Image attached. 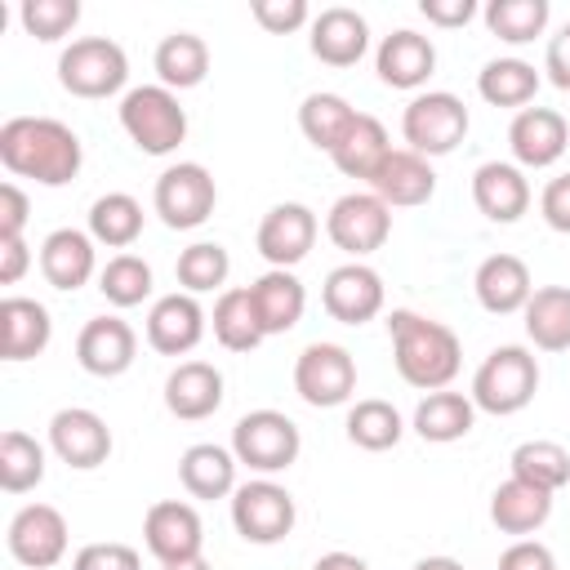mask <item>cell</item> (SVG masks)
I'll return each mask as SVG.
<instances>
[{
    "label": "cell",
    "instance_id": "obj_40",
    "mask_svg": "<svg viewBox=\"0 0 570 570\" xmlns=\"http://www.w3.org/2000/svg\"><path fill=\"white\" fill-rule=\"evenodd\" d=\"M508 463H512V476H517V481L539 485V490H548V494H557V490L570 481V454H566V445H557V441H521Z\"/></svg>",
    "mask_w": 570,
    "mask_h": 570
},
{
    "label": "cell",
    "instance_id": "obj_35",
    "mask_svg": "<svg viewBox=\"0 0 570 570\" xmlns=\"http://www.w3.org/2000/svg\"><path fill=\"white\" fill-rule=\"evenodd\" d=\"M476 94L490 107H521L525 111V102H534V94H539V71L525 58H494L481 67Z\"/></svg>",
    "mask_w": 570,
    "mask_h": 570
},
{
    "label": "cell",
    "instance_id": "obj_42",
    "mask_svg": "<svg viewBox=\"0 0 570 570\" xmlns=\"http://www.w3.org/2000/svg\"><path fill=\"white\" fill-rule=\"evenodd\" d=\"M485 27L508 45H525L548 27V0H490Z\"/></svg>",
    "mask_w": 570,
    "mask_h": 570
},
{
    "label": "cell",
    "instance_id": "obj_26",
    "mask_svg": "<svg viewBox=\"0 0 570 570\" xmlns=\"http://www.w3.org/2000/svg\"><path fill=\"white\" fill-rule=\"evenodd\" d=\"M476 298L485 312L494 316H508V312H525L534 285H530V267L517 258V254H490L481 267H476Z\"/></svg>",
    "mask_w": 570,
    "mask_h": 570
},
{
    "label": "cell",
    "instance_id": "obj_18",
    "mask_svg": "<svg viewBox=\"0 0 570 570\" xmlns=\"http://www.w3.org/2000/svg\"><path fill=\"white\" fill-rule=\"evenodd\" d=\"M508 147L517 156V165L525 169H548L561 160V151L570 147V125L561 111L552 107H525L517 111V120L508 125Z\"/></svg>",
    "mask_w": 570,
    "mask_h": 570
},
{
    "label": "cell",
    "instance_id": "obj_55",
    "mask_svg": "<svg viewBox=\"0 0 570 570\" xmlns=\"http://www.w3.org/2000/svg\"><path fill=\"white\" fill-rule=\"evenodd\" d=\"M414 570H463V561H454V557H423Z\"/></svg>",
    "mask_w": 570,
    "mask_h": 570
},
{
    "label": "cell",
    "instance_id": "obj_8",
    "mask_svg": "<svg viewBox=\"0 0 570 570\" xmlns=\"http://www.w3.org/2000/svg\"><path fill=\"white\" fill-rule=\"evenodd\" d=\"M156 214L165 227L174 232H191L200 227L209 214H214V200H218V187H214V174L196 160H178L169 165L160 178H156Z\"/></svg>",
    "mask_w": 570,
    "mask_h": 570
},
{
    "label": "cell",
    "instance_id": "obj_41",
    "mask_svg": "<svg viewBox=\"0 0 570 570\" xmlns=\"http://www.w3.org/2000/svg\"><path fill=\"white\" fill-rule=\"evenodd\" d=\"M401 432H405V423H401V414H396L392 401L370 396V401H356L347 410V441L361 445V450H374V454L379 450H392L401 441Z\"/></svg>",
    "mask_w": 570,
    "mask_h": 570
},
{
    "label": "cell",
    "instance_id": "obj_32",
    "mask_svg": "<svg viewBox=\"0 0 570 570\" xmlns=\"http://www.w3.org/2000/svg\"><path fill=\"white\" fill-rule=\"evenodd\" d=\"M472 419H476L472 396L441 387V392H428V396L419 401V410H414V432H419L423 441L450 445V441H459V436L472 432Z\"/></svg>",
    "mask_w": 570,
    "mask_h": 570
},
{
    "label": "cell",
    "instance_id": "obj_45",
    "mask_svg": "<svg viewBox=\"0 0 570 570\" xmlns=\"http://www.w3.org/2000/svg\"><path fill=\"white\" fill-rule=\"evenodd\" d=\"M18 22L36 40H62L80 22V0H22Z\"/></svg>",
    "mask_w": 570,
    "mask_h": 570
},
{
    "label": "cell",
    "instance_id": "obj_31",
    "mask_svg": "<svg viewBox=\"0 0 570 570\" xmlns=\"http://www.w3.org/2000/svg\"><path fill=\"white\" fill-rule=\"evenodd\" d=\"M151 62L165 89H196L209 76V45L196 31H174L156 45Z\"/></svg>",
    "mask_w": 570,
    "mask_h": 570
},
{
    "label": "cell",
    "instance_id": "obj_17",
    "mask_svg": "<svg viewBox=\"0 0 570 570\" xmlns=\"http://www.w3.org/2000/svg\"><path fill=\"white\" fill-rule=\"evenodd\" d=\"M138 356V334L129 330V321L120 316H94L85 321L80 338H76V361L85 374L94 379H116L134 365Z\"/></svg>",
    "mask_w": 570,
    "mask_h": 570
},
{
    "label": "cell",
    "instance_id": "obj_20",
    "mask_svg": "<svg viewBox=\"0 0 570 570\" xmlns=\"http://www.w3.org/2000/svg\"><path fill=\"white\" fill-rule=\"evenodd\" d=\"M370 191H374L387 209H410V205L432 200L436 174H432L428 156H419V151H410V147H392V151L383 156V165L374 169Z\"/></svg>",
    "mask_w": 570,
    "mask_h": 570
},
{
    "label": "cell",
    "instance_id": "obj_15",
    "mask_svg": "<svg viewBox=\"0 0 570 570\" xmlns=\"http://www.w3.org/2000/svg\"><path fill=\"white\" fill-rule=\"evenodd\" d=\"M316 245V214L298 200H285V205H272L258 223V254L272 263V267H294L312 254Z\"/></svg>",
    "mask_w": 570,
    "mask_h": 570
},
{
    "label": "cell",
    "instance_id": "obj_54",
    "mask_svg": "<svg viewBox=\"0 0 570 570\" xmlns=\"http://www.w3.org/2000/svg\"><path fill=\"white\" fill-rule=\"evenodd\" d=\"M312 570H370V566L361 557H352V552H325V557H316Z\"/></svg>",
    "mask_w": 570,
    "mask_h": 570
},
{
    "label": "cell",
    "instance_id": "obj_7",
    "mask_svg": "<svg viewBox=\"0 0 570 570\" xmlns=\"http://www.w3.org/2000/svg\"><path fill=\"white\" fill-rule=\"evenodd\" d=\"M401 134H405L410 151L445 156L468 138V107H463V98H454L445 89L419 94V98H410V107L401 116Z\"/></svg>",
    "mask_w": 570,
    "mask_h": 570
},
{
    "label": "cell",
    "instance_id": "obj_28",
    "mask_svg": "<svg viewBox=\"0 0 570 570\" xmlns=\"http://www.w3.org/2000/svg\"><path fill=\"white\" fill-rule=\"evenodd\" d=\"M40 272L53 289H80L94 276V236L76 232V227H58L45 236L40 245Z\"/></svg>",
    "mask_w": 570,
    "mask_h": 570
},
{
    "label": "cell",
    "instance_id": "obj_29",
    "mask_svg": "<svg viewBox=\"0 0 570 570\" xmlns=\"http://www.w3.org/2000/svg\"><path fill=\"white\" fill-rule=\"evenodd\" d=\"M178 481L191 499H227L236 494V454L214 441L187 445L178 459Z\"/></svg>",
    "mask_w": 570,
    "mask_h": 570
},
{
    "label": "cell",
    "instance_id": "obj_1",
    "mask_svg": "<svg viewBox=\"0 0 570 570\" xmlns=\"http://www.w3.org/2000/svg\"><path fill=\"white\" fill-rule=\"evenodd\" d=\"M85 147L71 125L53 116H13L0 125V165L13 178H36L40 187H62L80 174Z\"/></svg>",
    "mask_w": 570,
    "mask_h": 570
},
{
    "label": "cell",
    "instance_id": "obj_21",
    "mask_svg": "<svg viewBox=\"0 0 570 570\" xmlns=\"http://www.w3.org/2000/svg\"><path fill=\"white\" fill-rule=\"evenodd\" d=\"M307 45H312V53H316L325 67H352V62H361L365 49H370V27H365V18H361L356 9L330 4V9H321V13L312 18Z\"/></svg>",
    "mask_w": 570,
    "mask_h": 570
},
{
    "label": "cell",
    "instance_id": "obj_33",
    "mask_svg": "<svg viewBox=\"0 0 570 570\" xmlns=\"http://www.w3.org/2000/svg\"><path fill=\"white\" fill-rule=\"evenodd\" d=\"M525 334L539 352L570 347V285H543L525 303Z\"/></svg>",
    "mask_w": 570,
    "mask_h": 570
},
{
    "label": "cell",
    "instance_id": "obj_16",
    "mask_svg": "<svg viewBox=\"0 0 570 570\" xmlns=\"http://www.w3.org/2000/svg\"><path fill=\"white\" fill-rule=\"evenodd\" d=\"M49 445H53V454L67 468L89 472V468L107 463V454H111V428L94 410L71 405V410H58L49 419Z\"/></svg>",
    "mask_w": 570,
    "mask_h": 570
},
{
    "label": "cell",
    "instance_id": "obj_6",
    "mask_svg": "<svg viewBox=\"0 0 570 570\" xmlns=\"http://www.w3.org/2000/svg\"><path fill=\"white\" fill-rule=\"evenodd\" d=\"M298 450H303V436L294 419L281 410H249L232 428V454L254 472H285L298 459Z\"/></svg>",
    "mask_w": 570,
    "mask_h": 570
},
{
    "label": "cell",
    "instance_id": "obj_47",
    "mask_svg": "<svg viewBox=\"0 0 570 570\" xmlns=\"http://www.w3.org/2000/svg\"><path fill=\"white\" fill-rule=\"evenodd\" d=\"M71 570H142V557H138V548L107 539V543H85L76 552Z\"/></svg>",
    "mask_w": 570,
    "mask_h": 570
},
{
    "label": "cell",
    "instance_id": "obj_10",
    "mask_svg": "<svg viewBox=\"0 0 570 570\" xmlns=\"http://www.w3.org/2000/svg\"><path fill=\"white\" fill-rule=\"evenodd\" d=\"M294 392L316 405V410H330V405H343L352 392H356V361L347 347L338 343H307L294 361Z\"/></svg>",
    "mask_w": 570,
    "mask_h": 570
},
{
    "label": "cell",
    "instance_id": "obj_4",
    "mask_svg": "<svg viewBox=\"0 0 570 570\" xmlns=\"http://www.w3.org/2000/svg\"><path fill=\"white\" fill-rule=\"evenodd\" d=\"M534 392H539V361L517 343L494 347L472 374V405L485 414H517L534 401Z\"/></svg>",
    "mask_w": 570,
    "mask_h": 570
},
{
    "label": "cell",
    "instance_id": "obj_3",
    "mask_svg": "<svg viewBox=\"0 0 570 570\" xmlns=\"http://www.w3.org/2000/svg\"><path fill=\"white\" fill-rule=\"evenodd\" d=\"M120 125L147 156H169L187 138V111L174 89L165 85H138L120 98Z\"/></svg>",
    "mask_w": 570,
    "mask_h": 570
},
{
    "label": "cell",
    "instance_id": "obj_34",
    "mask_svg": "<svg viewBox=\"0 0 570 570\" xmlns=\"http://www.w3.org/2000/svg\"><path fill=\"white\" fill-rule=\"evenodd\" d=\"M392 151V142H387V129H383V120H374V116H365V111H356V120H352V129L343 134V142L330 151V160L347 174V178H374V169L383 165V156Z\"/></svg>",
    "mask_w": 570,
    "mask_h": 570
},
{
    "label": "cell",
    "instance_id": "obj_2",
    "mask_svg": "<svg viewBox=\"0 0 570 570\" xmlns=\"http://www.w3.org/2000/svg\"><path fill=\"white\" fill-rule=\"evenodd\" d=\"M387 334H392L396 374H401L410 387H423V392L450 387V379H454L459 365H463V347H459V334H454L450 325L401 307V312L387 316Z\"/></svg>",
    "mask_w": 570,
    "mask_h": 570
},
{
    "label": "cell",
    "instance_id": "obj_9",
    "mask_svg": "<svg viewBox=\"0 0 570 570\" xmlns=\"http://www.w3.org/2000/svg\"><path fill=\"white\" fill-rule=\"evenodd\" d=\"M325 232H330V240H334L343 254H352V263H356V258L383 249V240L392 236V209H387L374 191H347V196H338V200L330 205Z\"/></svg>",
    "mask_w": 570,
    "mask_h": 570
},
{
    "label": "cell",
    "instance_id": "obj_52",
    "mask_svg": "<svg viewBox=\"0 0 570 570\" xmlns=\"http://www.w3.org/2000/svg\"><path fill=\"white\" fill-rule=\"evenodd\" d=\"M27 267H31L27 240L22 236H0V285H18Z\"/></svg>",
    "mask_w": 570,
    "mask_h": 570
},
{
    "label": "cell",
    "instance_id": "obj_30",
    "mask_svg": "<svg viewBox=\"0 0 570 570\" xmlns=\"http://www.w3.org/2000/svg\"><path fill=\"white\" fill-rule=\"evenodd\" d=\"M552 517V494L539 485H525L517 476H508L494 494H490V521L503 534H534L543 521Z\"/></svg>",
    "mask_w": 570,
    "mask_h": 570
},
{
    "label": "cell",
    "instance_id": "obj_27",
    "mask_svg": "<svg viewBox=\"0 0 570 570\" xmlns=\"http://www.w3.org/2000/svg\"><path fill=\"white\" fill-rule=\"evenodd\" d=\"M249 298H254V312H258V325L263 334H285L303 321V307H307V289L294 272L285 267H272L263 272L254 285H249Z\"/></svg>",
    "mask_w": 570,
    "mask_h": 570
},
{
    "label": "cell",
    "instance_id": "obj_37",
    "mask_svg": "<svg viewBox=\"0 0 570 570\" xmlns=\"http://www.w3.org/2000/svg\"><path fill=\"white\" fill-rule=\"evenodd\" d=\"M214 338L227 352H254L267 338L263 325H258V312H254L249 289H223L218 294V303H214Z\"/></svg>",
    "mask_w": 570,
    "mask_h": 570
},
{
    "label": "cell",
    "instance_id": "obj_25",
    "mask_svg": "<svg viewBox=\"0 0 570 570\" xmlns=\"http://www.w3.org/2000/svg\"><path fill=\"white\" fill-rule=\"evenodd\" d=\"M223 405V374L209 361H183L169 379H165V410L174 419H209Z\"/></svg>",
    "mask_w": 570,
    "mask_h": 570
},
{
    "label": "cell",
    "instance_id": "obj_48",
    "mask_svg": "<svg viewBox=\"0 0 570 570\" xmlns=\"http://www.w3.org/2000/svg\"><path fill=\"white\" fill-rule=\"evenodd\" d=\"M499 570H557V557L548 543L539 539H517L503 557H499Z\"/></svg>",
    "mask_w": 570,
    "mask_h": 570
},
{
    "label": "cell",
    "instance_id": "obj_19",
    "mask_svg": "<svg viewBox=\"0 0 570 570\" xmlns=\"http://www.w3.org/2000/svg\"><path fill=\"white\" fill-rule=\"evenodd\" d=\"M205 334V307L196 303V294L174 289L165 298L151 303L147 312V343L160 356H187Z\"/></svg>",
    "mask_w": 570,
    "mask_h": 570
},
{
    "label": "cell",
    "instance_id": "obj_53",
    "mask_svg": "<svg viewBox=\"0 0 570 570\" xmlns=\"http://www.w3.org/2000/svg\"><path fill=\"white\" fill-rule=\"evenodd\" d=\"M419 13H423L428 22H436V27H463V22L476 13V4H472V0H423Z\"/></svg>",
    "mask_w": 570,
    "mask_h": 570
},
{
    "label": "cell",
    "instance_id": "obj_14",
    "mask_svg": "<svg viewBox=\"0 0 570 570\" xmlns=\"http://www.w3.org/2000/svg\"><path fill=\"white\" fill-rule=\"evenodd\" d=\"M321 303L338 325H365L383 312V276L365 263H343L325 276Z\"/></svg>",
    "mask_w": 570,
    "mask_h": 570
},
{
    "label": "cell",
    "instance_id": "obj_5",
    "mask_svg": "<svg viewBox=\"0 0 570 570\" xmlns=\"http://www.w3.org/2000/svg\"><path fill=\"white\" fill-rule=\"evenodd\" d=\"M129 80V58L107 36L71 40L58 58V85L76 98H107Z\"/></svg>",
    "mask_w": 570,
    "mask_h": 570
},
{
    "label": "cell",
    "instance_id": "obj_38",
    "mask_svg": "<svg viewBox=\"0 0 570 570\" xmlns=\"http://www.w3.org/2000/svg\"><path fill=\"white\" fill-rule=\"evenodd\" d=\"M45 481V445L18 428L0 436V490L4 494H27Z\"/></svg>",
    "mask_w": 570,
    "mask_h": 570
},
{
    "label": "cell",
    "instance_id": "obj_22",
    "mask_svg": "<svg viewBox=\"0 0 570 570\" xmlns=\"http://www.w3.org/2000/svg\"><path fill=\"white\" fill-rule=\"evenodd\" d=\"M374 67H379V80L383 85H392V89H419L436 71V49H432L428 36L401 27V31L383 36V45L374 53Z\"/></svg>",
    "mask_w": 570,
    "mask_h": 570
},
{
    "label": "cell",
    "instance_id": "obj_50",
    "mask_svg": "<svg viewBox=\"0 0 570 570\" xmlns=\"http://www.w3.org/2000/svg\"><path fill=\"white\" fill-rule=\"evenodd\" d=\"M27 227V191L18 183H0V236H22Z\"/></svg>",
    "mask_w": 570,
    "mask_h": 570
},
{
    "label": "cell",
    "instance_id": "obj_49",
    "mask_svg": "<svg viewBox=\"0 0 570 570\" xmlns=\"http://www.w3.org/2000/svg\"><path fill=\"white\" fill-rule=\"evenodd\" d=\"M539 209H543V223H548L552 232H566V236H570V174H561V178H552V183L543 187Z\"/></svg>",
    "mask_w": 570,
    "mask_h": 570
},
{
    "label": "cell",
    "instance_id": "obj_44",
    "mask_svg": "<svg viewBox=\"0 0 570 570\" xmlns=\"http://www.w3.org/2000/svg\"><path fill=\"white\" fill-rule=\"evenodd\" d=\"M98 289L111 307H138L151 294V267L138 254H116L98 272Z\"/></svg>",
    "mask_w": 570,
    "mask_h": 570
},
{
    "label": "cell",
    "instance_id": "obj_51",
    "mask_svg": "<svg viewBox=\"0 0 570 570\" xmlns=\"http://www.w3.org/2000/svg\"><path fill=\"white\" fill-rule=\"evenodd\" d=\"M543 71H548V80L557 85V89H566L570 94V22L548 40V58H543Z\"/></svg>",
    "mask_w": 570,
    "mask_h": 570
},
{
    "label": "cell",
    "instance_id": "obj_13",
    "mask_svg": "<svg viewBox=\"0 0 570 570\" xmlns=\"http://www.w3.org/2000/svg\"><path fill=\"white\" fill-rule=\"evenodd\" d=\"M142 543H147V552H151L160 566L200 557V543H205L200 512H196L191 503H183V499H160V503H151L147 517H142Z\"/></svg>",
    "mask_w": 570,
    "mask_h": 570
},
{
    "label": "cell",
    "instance_id": "obj_12",
    "mask_svg": "<svg viewBox=\"0 0 570 570\" xmlns=\"http://www.w3.org/2000/svg\"><path fill=\"white\" fill-rule=\"evenodd\" d=\"M4 543H9V557L18 566L49 570V566H58L67 557V521L49 503H27L22 512H13Z\"/></svg>",
    "mask_w": 570,
    "mask_h": 570
},
{
    "label": "cell",
    "instance_id": "obj_23",
    "mask_svg": "<svg viewBox=\"0 0 570 570\" xmlns=\"http://www.w3.org/2000/svg\"><path fill=\"white\" fill-rule=\"evenodd\" d=\"M472 200L490 223H517L530 209V183L521 174V165L508 160H485L472 174Z\"/></svg>",
    "mask_w": 570,
    "mask_h": 570
},
{
    "label": "cell",
    "instance_id": "obj_56",
    "mask_svg": "<svg viewBox=\"0 0 570 570\" xmlns=\"http://www.w3.org/2000/svg\"><path fill=\"white\" fill-rule=\"evenodd\" d=\"M160 570H209L205 557H191V561H174V566H160Z\"/></svg>",
    "mask_w": 570,
    "mask_h": 570
},
{
    "label": "cell",
    "instance_id": "obj_46",
    "mask_svg": "<svg viewBox=\"0 0 570 570\" xmlns=\"http://www.w3.org/2000/svg\"><path fill=\"white\" fill-rule=\"evenodd\" d=\"M249 13H254V22H258L263 31H272V36H289V31H298L303 22H312L307 0H254Z\"/></svg>",
    "mask_w": 570,
    "mask_h": 570
},
{
    "label": "cell",
    "instance_id": "obj_24",
    "mask_svg": "<svg viewBox=\"0 0 570 570\" xmlns=\"http://www.w3.org/2000/svg\"><path fill=\"white\" fill-rule=\"evenodd\" d=\"M53 338V321L45 312V303L9 294L0 298V356L4 361H31L49 347Z\"/></svg>",
    "mask_w": 570,
    "mask_h": 570
},
{
    "label": "cell",
    "instance_id": "obj_39",
    "mask_svg": "<svg viewBox=\"0 0 570 570\" xmlns=\"http://www.w3.org/2000/svg\"><path fill=\"white\" fill-rule=\"evenodd\" d=\"M352 120H356V111L338 94H307L303 107H298V129L321 151H334L343 142V134L352 129Z\"/></svg>",
    "mask_w": 570,
    "mask_h": 570
},
{
    "label": "cell",
    "instance_id": "obj_43",
    "mask_svg": "<svg viewBox=\"0 0 570 570\" xmlns=\"http://www.w3.org/2000/svg\"><path fill=\"white\" fill-rule=\"evenodd\" d=\"M174 272H178V285L187 294H209V289H218L227 281L232 258H227V249L218 240H196V245H187L178 254V267Z\"/></svg>",
    "mask_w": 570,
    "mask_h": 570
},
{
    "label": "cell",
    "instance_id": "obj_36",
    "mask_svg": "<svg viewBox=\"0 0 570 570\" xmlns=\"http://www.w3.org/2000/svg\"><path fill=\"white\" fill-rule=\"evenodd\" d=\"M89 236L107 249H129L142 236V205L129 191H107L89 205Z\"/></svg>",
    "mask_w": 570,
    "mask_h": 570
},
{
    "label": "cell",
    "instance_id": "obj_11",
    "mask_svg": "<svg viewBox=\"0 0 570 570\" xmlns=\"http://www.w3.org/2000/svg\"><path fill=\"white\" fill-rule=\"evenodd\" d=\"M294 494L276 481H245L232 494V525L245 543H281L294 530Z\"/></svg>",
    "mask_w": 570,
    "mask_h": 570
}]
</instances>
